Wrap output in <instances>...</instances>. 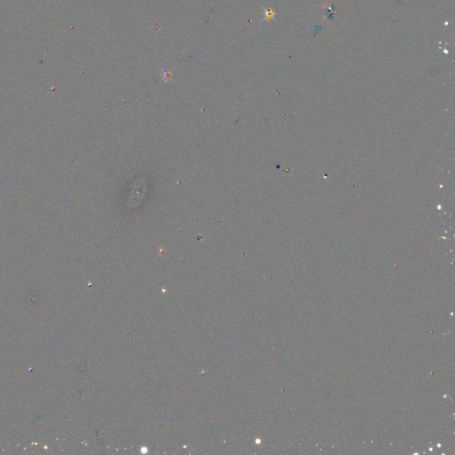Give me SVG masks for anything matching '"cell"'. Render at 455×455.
Returning a JSON list of instances; mask_svg holds the SVG:
<instances>
[{
  "mask_svg": "<svg viewBox=\"0 0 455 455\" xmlns=\"http://www.w3.org/2000/svg\"><path fill=\"white\" fill-rule=\"evenodd\" d=\"M161 74L163 79H166V80H167V79H170L171 76H172V74H171V73H170L168 71H166V70H162V69Z\"/></svg>",
  "mask_w": 455,
  "mask_h": 455,
  "instance_id": "cell-1",
  "label": "cell"
}]
</instances>
